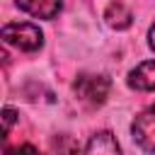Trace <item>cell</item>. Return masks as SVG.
Listing matches in <instances>:
<instances>
[{
    "mask_svg": "<svg viewBox=\"0 0 155 155\" xmlns=\"http://www.w3.org/2000/svg\"><path fill=\"white\" fill-rule=\"evenodd\" d=\"M2 41L7 46L19 48V51L34 53L44 44V34H41V29L36 24H29V22H10V24L2 27Z\"/></svg>",
    "mask_w": 155,
    "mask_h": 155,
    "instance_id": "cell-1",
    "label": "cell"
},
{
    "mask_svg": "<svg viewBox=\"0 0 155 155\" xmlns=\"http://www.w3.org/2000/svg\"><path fill=\"white\" fill-rule=\"evenodd\" d=\"M109 87H111V82L107 75H92V73H82L73 82L78 99L87 107H102L109 97Z\"/></svg>",
    "mask_w": 155,
    "mask_h": 155,
    "instance_id": "cell-2",
    "label": "cell"
},
{
    "mask_svg": "<svg viewBox=\"0 0 155 155\" xmlns=\"http://www.w3.org/2000/svg\"><path fill=\"white\" fill-rule=\"evenodd\" d=\"M131 133L136 138V143L148 150V153H155V104H150L148 109H143L133 124H131Z\"/></svg>",
    "mask_w": 155,
    "mask_h": 155,
    "instance_id": "cell-3",
    "label": "cell"
},
{
    "mask_svg": "<svg viewBox=\"0 0 155 155\" xmlns=\"http://www.w3.org/2000/svg\"><path fill=\"white\" fill-rule=\"evenodd\" d=\"M128 85L140 92H155V61H143L128 73Z\"/></svg>",
    "mask_w": 155,
    "mask_h": 155,
    "instance_id": "cell-4",
    "label": "cell"
},
{
    "mask_svg": "<svg viewBox=\"0 0 155 155\" xmlns=\"http://www.w3.org/2000/svg\"><path fill=\"white\" fill-rule=\"evenodd\" d=\"M82 155H121V148L111 131H99L87 140Z\"/></svg>",
    "mask_w": 155,
    "mask_h": 155,
    "instance_id": "cell-5",
    "label": "cell"
},
{
    "mask_svg": "<svg viewBox=\"0 0 155 155\" xmlns=\"http://www.w3.org/2000/svg\"><path fill=\"white\" fill-rule=\"evenodd\" d=\"M17 7L39 19H53L61 12V0H17Z\"/></svg>",
    "mask_w": 155,
    "mask_h": 155,
    "instance_id": "cell-6",
    "label": "cell"
},
{
    "mask_svg": "<svg viewBox=\"0 0 155 155\" xmlns=\"http://www.w3.org/2000/svg\"><path fill=\"white\" fill-rule=\"evenodd\" d=\"M104 19H107V24L111 27V29H126V27H131V10L124 5V2H111L109 7H107V12H104Z\"/></svg>",
    "mask_w": 155,
    "mask_h": 155,
    "instance_id": "cell-7",
    "label": "cell"
},
{
    "mask_svg": "<svg viewBox=\"0 0 155 155\" xmlns=\"http://www.w3.org/2000/svg\"><path fill=\"white\" fill-rule=\"evenodd\" d=\"M53 148H56V153L58 155H80V145H78V140L73 138V136H58L56 140H53Z\"/></svg>",
    "mask_w": 155,
    "mask_h": 155,
    "instance_id": "cell-8",
    "label": "cell"
},
{
    "mask_svg": "<svg viewBox=\"0 0 155 155\" xmlns=\"http://www.w3.org/2000/svg\"><path fill=\"white\" fill-rule=\"evenodd\" d=\"M7 155H41L34 145H29V143H22V145H17V148H7L5 150Z\"/></svg>",
    "mask_w": 155,
    "mask_h": 155,
    "instance_id": "cell-9",
    "label": "cell"
},
{
    "mask_svg": "<svg viewBox=\"0 0 155 155\" xmlns=\"http://www.w3.org/2000/svg\"><path fill=\"white\" fill-rule=\"evenodd\" d=\"M5 116V133H10V128H12V124H15V116H17V111L12 109V107H5V111H2Z\"/></svg>",
    "mask_w": 155,
    "mask_h": 155,
    "instance_id": "cell-10",
    "label": "cell"
},
{
    "mask_svg": "<svg viewBox=\"0 0 155 155\" xmlns=\"http://www.w3.org/2000/svg\"><path fill=\"white\" fill-rule=\"evenodd\" d=\"M148 44H150V48L155 51V24L150 27V31H148Z\"/></svg>",
    "mask_w": 155,
    "mask_h": 155,
    "instance_id": "cell-11",
    "label": "cell"
}]
</instances>
